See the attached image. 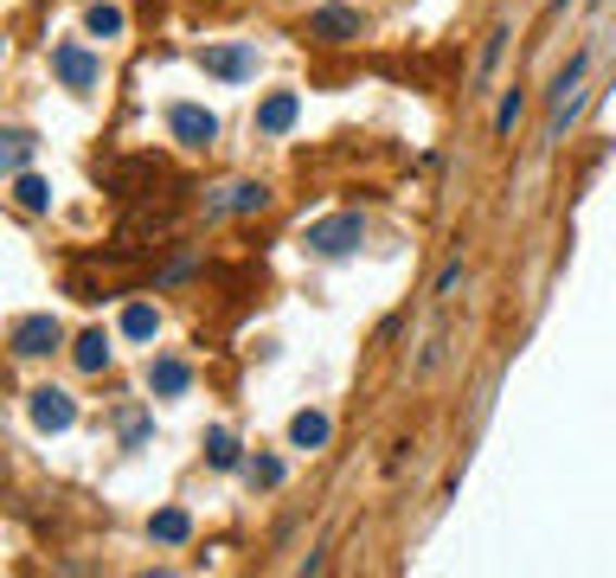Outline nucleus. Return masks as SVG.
<instances>
[{"label": "nucleus", "instance_id": "obj_22", "mask_svg": "<svg viewBox=\"0 0 616 578\" xmlns=\"http://www.w3.org/2000/svg\"><path fill=\"white\" fill-rule=\"evenodd\" d=\"M0 161H7V180L26 174V161H33V136H26V129H7V154H0Z\"/></svg>", "mask_w": 616, "mask_h": 578}, {"label": "nucleus", "instance_id": "obj_20", "mask_svg": "<svg viewBox=\"0 0 616 578\" xmlns=\"http://www.w3.org/2000/svg\"><path fill=\"white\" fill-rule=\"evenodd\" d=\"M507 59V26H488V39H481V65H476V77L488 84L494 77V65Z\"/></svg>", "mask_w": 616, "mask_h": 578}, {"label": "nucleus", "instance_id": "obj_12", "mask_svg": "<svg viewBox=\"0 0 616 578\" xmlns=\"http://www.w3.org/2000/svg\"><path fill=\"white\" fill-rule=\"evenodd\" d=\"M193 386V366L187 361H148V392L154 399H180Z\"/></svg>", "mask_w": 616, "mask_h": 578}, {"label": "nucleus", "instance_id": "obj_3", "mask_svg": "<svg viewBox=\"0 0 616 578\" xmlns=\"http://www.w3.org/2000/svg\"><path fill=\"white\" fill-rule=\"evenodd\" d=\"M309 39H315V46H353V39H366V13L328 0V7L309 13Z\"/></svg>", "mask_w": 616, "mask_h": 578}, {"label": "nucleus", "instance_id": "obj_19", "mask_svg": "<svg viewBox=\"0 0 616 578\" xmlns=\"http://www.w3.org/2000/svg\"><path fill=\"white\" fill-rule=\"evenodd\" d=\"M205 463H212V469H238V437L231 431H205Z\"/></svg>", "mask_w": 616, "mask_h": 578}, {"label": "nucleus", "instance_id": "obj_18", "mask_svg": "<svg viewBox=\"0 0 616 578\" xmlns=\"http://www.w3.org/2000/svg\"><path fill=\"white\" fill-rule=\"evenodd\" d=\"M154 328H161V315H154L148 302H129V309H123V335H129V341H154Z\"/></svg>", "mask_w": 616, "mask_h": 578}, {"label": "nucleus", "instance_id": "obj_13", "mask_svg": "<svg viewBox=\"0 0 616 578\" xmlns=\"http://www.w3.org/2000/svg\"><path fill=\"white\" fill-rule=\"evenodd\" d=\"M328 437H335L328 412H296V418H289V443H296V450H322Z\"/></svg>", "mask_w": 616, "mask_h": 578}, {"label": "nucleus", "instance_id": "obj_9", "mask_svg": "<svg viewBox=\"0 0 616 578\" xmlns=\"http://www.w3.org/2000/svg\"><path fill=\"white\" fill-rule=\"evenodd\" d=\"M200 65H205V77H225V84H238V77L257 72V52H251L244 39H238V46H205Z\"/></svg>", "mask_w": 616, "mask_h": 578}, {"label": "nucleus", "instance_id": "obj_2", "mask_svg": "<svg viewBox=\"0 0 616 578\" xmlns=\"http://www.w3.org/2000/svg\"><path fill=\"white\" fill-rule=\"evenodd\" d=\"M366 244V218L360 213H335V218H315L309 225V251L315 257H353Z\"/></svg>", "mask_w": 616, "mask_h": 578}, {"label": "nucleus", "instance_id": "obj_16", "mask_svg": "<svg viewBox=\"0 0 616 578\" xmlns=\"http://www.w3.org/2000/svg\"><path fill=\"white\" fill-rule=\"evenodd\" d=\"M123 26H129V20H123V7H110V0H97V7L84 13V33H90V39H116Z\"/></svg>", "mask_w": 616, "mask_h": 578}, {"label": "nucleus", "instance_id": "obj_8", "mask_svg": "<svg viewBox=\"0 0 616 578\" xmlns=\"http://www.w3.org/2000/svg\"><path fill=\"white\" fill-rule=\"evenodd\" d=\"M271 206V187L264 180H231V187H218V200H205V213L225 218V213H264Z\"/></svg>", "mask_w": 616, "mask_h": 578}, {"label": "nucleus", "instance_id": "obj_6", "mask_svg": "<svg viewBox=\"0 0 616 578\" xmlns=\"http://www.w3.org/2000/svg\"><path fill=\"white\" fill-rule=\"evenodd\" d=\"M167 129H174L180 148H212L218 142V116L200 110V103H174V110H167Z\"/></svg>", "mask_w": 616, "mask_h": 578}, {"label": "nucleus", "instance_id": "obj_23", "mask_svg": "<svg viewBox=\"0 0 616 578\" xmlns=\"http://www.w3.org/2000/svg\"><path fill=\"white\" fill-rule=\"evenodd\" d=\"M141 437H148V418H141V412H129V418H123V443H129V450H136Z\"/></svg>", "mask_w": 616, "mask_h": 578}, {"label": "nucleus", "instance_id": "obj_17", "mask_svg": "<svg viewBox=\"0 0 616 578\" xmlns=\"http://www.w3.org/2000/svg\"><path fill=\"white\" fill-rule=\"evenodd\" d=\"M282 476H289L282 456H251V463H244V482H251V489H282Z\"/></svg>", "mask_w": 616, "mask_h": 578}, {"label": "nucleus", "instance_id": "obj_1", "mask_svg": "<svg viewBox=\"0 0 616 578\" xmlns=\"http://www.w3.org/2000/svg\"><path fill=\"white\" fill-rule=\"evenodd\" d=\"M584 72H591V52H578L565 72L552 77V116H546V142H558L571 123H578V110H584Z\"/></svg>", "mask_w": 616, "mask_h": 578}, {"label": "nucleus", "instance_id": "obj_5", "mask_svg": "<svg viewBox=\"0 0 616 578\" xmlns=\"http://www.w3.org/2000/svg\"><path fill=\"white\" fill-rule=\"evenodd\" d=\"M26 418L39 431H71L77 425V399H71L65 386H39V392H26Z\"/></svg>", "mask_w": 616, "mask_h": 578}, {"label": "nucleus", "instance_id": "obj_14", "mask_svg": "<svg viewBox=\"0 0 616 578\" xmlns=\"http://www.w3.org/2000/svg\"><path fill=\"white\" fill-rule=\"evenodd\" d=\"M71 361H77V373H103V366H110V335H103V328H90V335H77V348H71Z\"/></svg>", "mask_w": 616, "mask_h": 578}, {"label": "nucleus", "instance_id": "obj_15", "mask_svg": "<svg viewBox=\"0 0 616 578\" xmlns=\"http://www.w3.org/2000/svg\"><path fill=\"white\" fill-rule=\"evenodd\" d=\"M13 206H20V213H46V206H52V180H39V174H13Z\"/></svg>", "mask_w": 616, "mask_h": 578}, {"label": "nucleus", "instance_id": "obj_7", "mask_svg": "<svg viewBox=\"0 0 616 578\" xmlns=\"http://www.w3.org/2000/svg\"><path fill=\"white\" fill-rule=\"evenodd\" d=\"M52 72H59V84H65V90H90V84H97V77H103V65H97V52H90V46H59V52H52Z\"/></svg>", "mask_w": 616, "mask_h": 578}, {"label": "nucleus", "instance_id": "obj_11", "mask_svg": "<svg viewBox=\"0 0 616 578\" xmlns=\"http://www.w3.org/2000/svg\"><path fill=\"white\" fill-rule=\"evenodd\" d=\"M148 540H154V546H187V540H193V514H187V507H161V514L148 520Z\"/></svg>", "mask_w": 616, "mask_h": 578}, {"label": "nucleus", "instance_id": "obj_21", "mask_svg": "<svg viewBox=\"0 0 616 578\" xmlns=\"http://www.w3.org/2000/svg\"><path fill=\"white\" fill-rule=\"evenodd\" d=\"M520 116H527V97H520V84H514V90L501 97V110H494V136H514Z\"/></svg>", "mask_w": 616, "mask_h": 578}, {"label": "nucleus", "instance_id": "obj_4", "mask_svg": "<svg viewBox=\"0 0 616 578\" xmlns=\"http://www.w3.org/2000/svg\"><path fill=\"white\" fill-rule=\"evenodd\" d=\"M7 341H13V354H20V361H46V354H59V348H65V328H59V315H20Z\"/></svg>", "mask_w": 616, "mask_h": 578}, {"label": "nucleus", "instance_id": "obj_10", "mask_svg": "<svg viewBox=\"0 0 616 578\" xmlns=\"http://www.w3.org/2000/svg\"><path fill=\"white\" fill-rule=\"evenodd\" d=\"M296 116H302V97H296V90H271V97L257 103V136H289Z\"/></svg>", "mask_w": 616, "mask_h": 578}]
</instances>
